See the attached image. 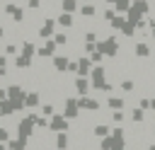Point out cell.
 <instances>
[{"instance_id": "7a4b0ae2", "label": "cell", "mask_w": 155, "mask_h": 150, "mask_svg": "<svg viewBox=\"0 0 155 150\" xmlns=\"http://www.w3.org/2000/svg\"><path fill=\"white\" fill-rule=\"evenodd\" d=\"M78 106H80V111H99L104 104L99 99H94V97H80L78 99Z\"/></svg>"}, {"instance_id": "30bf717a", "label": "cell", "mask_w": 155, "mask_h": 150, "mask_svg": "<svg viewBox=\"0 0 155 150\" xmlns=\"http://www.w3.org/2000/svg\"><path fill=\"white\" fill-rule=\"evenodd\" d=\"M90 90H92V82H90L87 77H75V92H78L80 97H87Z\"/></svg>"}, {"instance_id": "9c48e42d", "label": "cell", "mask_w": 155, "mask_h": 150, "mask_svg": "<svg viewBox=\"0 0 155 150\" xmlns=\"http://www.w3.org/2000/svg\"><path fill=\"white\" fill-rule=\"evenodd\" d=\"M41 99H44V97H41L39 90H27V94H24V106H29V109H31V106H39Z\"/></svg>"}, {"instance_id": "44dd1931", "label": "cell", "mask_w": 155, "mask_h": 150, "mask_svg": "<svg viewBox=\"0 0 155 150\" xmlns=\"http://www.w3.org/2000/svg\"><path fill=\"white\" fill-rule=\"evenodd\" d=\"M0 150H7V148H5V145H2V143H0Z\"/></svg>"}, {"instance_id": "e0dca14e", "label": "cell", "mask_w": 155, "mask_h": 150, "mask_svg": "<svg viewBox=\"0 0 155 150\" xmlns=\"http://www.w3.org/2000/svg\"><path fill=\"white\" fill-rule=\"evenodd\" d=\"M53 111H56V104H51V102H44L41 104V114L44 116H53Z\"/></svg>"}, {"instance_id": "8992f818", "label": "cell", "mask_w": 155, "mask_h": 150, "mask_svg": "<svg viewBox=\"0 0 155 150\" xmlns=\"http://www.w3.org/2000/svg\"><path fill=\"white\" fill-rule=\"evenodd\" d=\"M70 56L68 53H58V56H53V70L56 73H68V65H70Z\"/></svg>"}, {"instance_id": "ffe728a7", "label": "cell", "mask_w": 155, "mask_h": 150, "mask_svg": "<svg viewBox=\"0 0 155 150\" xmlns=\"http://www.w3.org/2000/svg\"><path fill=\"white\" fill-rule=\"evenodd\" d=\"M5 34H7V31H5V27H2V24H0V41H2V39H5Z\"/></svg>"}, {"instance_id": "4fadbf2b", "label": "cell", "mask_w": 155, "mask_h": 150, "mask_svg": "<svg viewBox=\"0 0 155 150\" xmlns=\"http://www.w3.org/2000/svg\"><path fill=\"white\" fill-rule=\"evenodd\" d=\"M34 53H36V44H34L31 39H24V41H22V56L34 58Z\"/></svg>"}, {"instance_id": "6da1fadb", "label": "cell", "mask_w": 155, "mask_h": 150, "mask_svg": "<svg viewBox=\"0 0 155 150\" xmlns=\"http://www.w3.org/2000/svg\"><path fill=\"white\" fill-rule=\"evenodd\" d=\"M63 116H65L68 121L80 119V106H78V99H75V97H65V99H63Z\"/></svg>"}, {"instance_id": "ba28073f", "label": "cell", "mask_w": 155, "mask_h": 150, "mask_svg": "<svg viewBox=\"0 0 155 150\" xmlns=\"http://www.w3.org/2000/svg\"><path fill=\"white\" fill-rule=\"evenodd\" d=\"M133 56L136 58H150V44L148 41H133Z\"/></svg>"}, {"instance_id": "5bb4252c", "label": "cell", "mask_w": 155, "mask_h": 150, "mask_svg": "<svg viewBox=\"0 0 155 150\" xmlns=\"http://www.w3.org/2000/svg\"><path fill=\"white\" fill-rule=\"evenodd\" d=\"M119 90H121L124 94H131V92H136V80H131V77H124V80H119Z\"/></svg>"}, {"instance_id": "7c38bea8", "label": "cell", "mask_w": 155, "mask_h": 150, "mask_svg": "<svg viewBox=\"0 0 155 150\" xmlns=\"http://www.w3.org/2000/svg\"><path fill=\"white\" fill-rule=\"evenodd\" d=\"M78 12H80V17H87V19H90V17H97V15H99V7L92 5V2H85V5H80Z\"/></svg>"}, {"instance_id": "3957f363", "label": "cell", "mask_w": 155, "mask_h": 150, "mask_svg": "<svg viewBox=\"0 0 155 150\" xmlns=\"http://www.w3.org/2000/svg\"><path fill=\"white\" fill-rule=\"evenodd\" d=\"M56 48H58V44H56V41H51V39H46V44L36 51V56H39L41 60H48V58H53V56H56Z\"/></svg>"}, {"instance_id": "8fae6325", "label": "cell", "mask_w": 155, "mask_h": 150, "mask_svg": "<svg viewBox=\"0 0 155 150\" xmlns=\"http://www.w3.org/2000/svg\"><path fill=\"white\" fill-rule=\"evenodd\" d=\"M56 24L63 27V29H73V27H75V17H73L70 12H61V15L56 17Z\"/></svg>"}, {"instance_id": "5b68a950", "label": "cell", "mask_w": 155, "mask_h": 150, "mask_svg": "<svg viewBox=\"0 0 155 150\" xmlns=\"http://www.w3.org/2000/svg\"><path fill=\"white\" fill-rule=\"evenodd\" d=\"M53 31H56V19H53V17H48V19L39 27L36 36H39V39H51V36H53Z\"/></svg>"}, {"instance_id": "ac0fdd59", "label": "cell", "mask_w": 155, "mask_h": 150, "mask_svg": "<svg viewBox=\"0 0 155 150\" xmlns=\"http://www.w3.org/2000/svg\"><path fill=\"white\" fill-rule=\"evenodd\" d=\"M131 0H116V12H128Z\"/></svg>"}, {"instance_id": "603a6c76", "label": "cell", "mask_w": 155, "mask_h": 150, "mask_svg": "<svg viewBox=\"0 0 155 150\" xmlns=\"http://www.w3.org/2000/svg\"><path fill=\"white\" fill-rule=\"evenodd\" d=\"M48 150H58V148H48Z\"/></svg>"}, {"instance_id": "7402d4cb", "label": "cell", "mask_w": 155, "mask_h": 150, "mask_svg": "<svg viewBox=\"0 0 155 150\" xmlns=\"http://www.w3.org/2000/svg\"><path fill=\"white\" fill-rule=\"evenodd\" d=\"M107 2H116V0H104V5H107Z\"/></svg>"}, {"instance_id": "9a60e30c", "label": "cell", "mask_w": 155, "mask_h": 150, "mask_svg": "<svg viewBox=\"0 0 155 150\" xmlns=\"http://www.w3.org/2000/svg\"><path fill=\"white\" fill-rule=\"evenodd\" d=\"M80 7H78V0H61V12H78Z\"/></svg>"}, {"instance_id": "d6986e66", "label": "cell", "mask_w": 155, "mask_h": 150, "mask_svg": "<svg viewBox=\"0 0 155 150\" xmlns=\"http://www.w3.org/2000/svg\"><path fill=\"white\" fill-rule=\"evenodd\" d=\"M10 133H12V131H10L7 126H0V143H7V140H10Z\"/></svg>"}, {"instance_id": "52a82bcc", "label": "cell", "mask_w": 155, "mask_h": 150, "mask_svg": "<svg viewBox=\"0 0 155 150\" xmlns=\"http://www.w3.org/2000/svg\"><path fill=\"white\" fill-rule=\"evenodd\" d=\"M104 106H107V109H114V111L128 109V104H126V97H116V94H109V97H107V102H104Z\"/></svg>"}, {"instance_id": "277c9868", "label": "cell", "mask_w": 155, "mask_h": 150, "mask_svg": "<svg viewBox=\"0 0 155 150\" xmlns=\"http://www.w3.org/2000/svg\"><path fill=\"white\" fill-rule=\"evenodd\" d=\"M48 131H53V133H63V131H70V123H68L65 116H53V119L48 121Z\"/></svg>"}, {"instance_id": "2e32d148", "label": "cell", "mask_w": 155, "mask_h": 150, "mask_svg": "<svg viewBox=\"0 0 155 150\" xmlns=\"http://www.w3.org/2000/svg\"><path fill=\"white\" fill-rule=\"evenodd\" d=\"M53 41H56L61 48H65V46H68V31H61V34H56V36H53Z\"/></svg>"}, {"instance_id": "cb8c5ba5", "label": "cell", "mask_w": 155, "mask_h": 150, "mask_svg": "<svg viewBox=\"0 0 155 150\" xmlns=\"http://www.w3.org/2000/svg\"><path fill=\"white\" fill-rule=\"evenodd\" d=\"M150 36H153V39H155V31H153V34H150Z\"/></svg>"}]
</instances>
